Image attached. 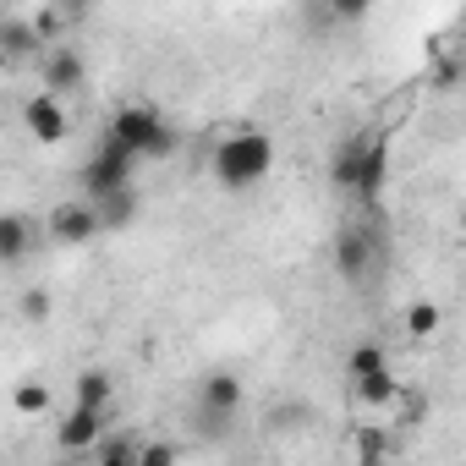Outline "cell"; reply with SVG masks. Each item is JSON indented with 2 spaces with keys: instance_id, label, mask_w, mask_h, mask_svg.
<instances>
[{
  "instance_id": "1",
  "label": "cell",
  "mask_w": 466,
  "mask_h": 466,
  "mask_svg": "<svg viewBox=\"0 0 466 466\" xmlns=\"http://www.w3.org/2000/svg\"><path fill=\"white\" fill-rule=\"evenodd\" d=\"M208 170H214V181H219L225 192H248V187H258V181L275 170V143H269V132H258V127L225 132V137L214 143Z\"/></svg>"
},
{
  "instance_id": "2",
  "label": "cell",
  "mask_w": 466,
  "mask_h": 466,
  "mask_svg": "<svg viewBox=\"0 0 466 466\" xmlns=\"http://www.w3.org/2000/svg\"><path fill=\"white\" fill-rule=\"evenodd\" d=\"M105 143H116V148L132 154V159H159V154L176 148L170 127H165L159 110H148V105H121V110L110 116V137H105Z\"/></svg>"
},
{
  "instance_id": "3",
  "label": "cell",
  "mask_w": 466,
  "mask_h": 466,
  "mask_svg": "<svg viewBox=\"0 0 466 466\" xmlns=\"http://www.w3.org/2000/svg\"><path fill=\"white\" fill-rule=\"evenodd\" d=\"M132 154H121L116 143H105L88 165H83V192H88V203H99V198H110V192H121V187H132Z\"/></svg>"
},
{
  "instance_id": "4",
  "label": "cell",
  "mask_w": 466,
  "mask_h": 466,
  "mask_svg": "<svg viewBox=\"0 0 466 466\" xmlns=\"http://www.w3.org/2000/svg\"><path fill=\"white\" fill-rule=\"evenodd\" d=\"M379 264V237L368 225H346L340 237H335V269H340V280H368V269Z\"/></svg>"
},
{
  "instance_id": "5",
  "label": "cell",
  "mask_w": 466,
  "mask_h": 466,
  "mask_svg": "<svg viewBox=\"0 0 466 466\" xmlns=\"http://www.w3.org/2000/svg\"><path fill=\"white\" fill-rule=\"evenodd\" d=\"M23 127H28L34 143H61V137L72 132V116H66V105H61L56 94H34V99L23 105Z\"/></svg>"
},
{
  "instance_id": "6",
  "label": "cell",
  "mask_w": 466,
  "mask_h": 466,
  "mask_svg": "<svg viewBox=\"0 0 466 466\" xmlns=\"http://www.w3.org/2000/svg\"><path fill=\"white\" fill-rule=\"evenodd\" d=\"M50 237H56L61 248L94 242V237H99V214H94V203H61V208L50 214Z\"/></svg>"
},
{
  "instance_id": "7",
  "label": "cell",
  "mask_w": 466,
  "mask_h": 466,
  "mask_svg": "<svg viewBox=\"0 0 466 466\" xmlns=\"http://www.w3.org/2000/svg\"><path fill=\"white\" fill-rule=\"evenodd\" d=\"M242 395H248V384L237 379V373H208L203 384H198V411H208V417H237L242 411Z\"/></svg>"
},
{
  "instance_id": "8",
  "label": "cell",
  "mask_w": 466,
  "mask_h": 466,
  "mask_svg": "<svg viewBox=\"0 0 466 466\" xmlns=\"http://www.w3.org/2000/svg\"><path fill=\"white\" fill-rule=\"evenodd\" d=\"M105 422H110V411H66L61 417V428H56V439H61V450L66 455H77V450H94L99 439H105Z\"/></svg>"
},
{
  "instance_id": "9",
  "label": "cell",
  "mask_w": 466,
  "mask_h": 466,
  "mask_svg": "<svg viewBox=\"0 0 466 466\" xmlns=\"http://www.w3.org/2000/svg\"><path fill=\"white\" fill-rule=\"evenodd\" d=\"M83 77H88V66H83V56L72 50V45H56L50 56H45V94H66V88H83Z\"/></svg>"
},
{
  "instance_id": "10",
  "label": "cell",
  "mask_w": 466,
  "mask_h": 466,
  "mask_svg": "<svg viewBox=\"0 0 466 466\" xmlns=\"http://www.w3.org/2000/svg\"><path fill=\"white\" fill-rule=\"evenodd\" d=\"M384 176H390V143L384 137H368L362 143V170H357V198L362 203H379V192H384Z\"/></svg>"
},
{
  "instance_id": "11",
  "label": "cell",
  "mask_w": 466,
  "mask_h": 466,
  "mask_svg": "<svg viewBox=\"0 0 466 466\" xmlns=\"http://www.w3.org/2000/svg\"><path fill=\"white\" fill-rule=\"evenodd\" d=\"M110 400H116V379L105 368L77 373V384H72V406L77 411H110Z\"/></svg>"
},
{
  "instance_id": "12",
  "label": "cell",
  "mask_w": 466,
  "mask_h": 466,
  "mask_svg": "<svg viewBox=\"0 0 466 466\" xmlns=\"http://www.w3.org/2000/svg\"><path fill=\"white\" fill-rule=\"evenodd\" d=\"M34 253V225H28V214H0V264H23Z\"/></svg>"
},
{
  "instance_id": "13",
  "label": "cell",
  "mask_w": 466,
  "mask_h": 466,
  "mask_svg": "<svg viewBox=\"0 0 466 466\" xmlns=\"http://www.w3.org/2000/svg\"><path fill=\"white\" fill-rule=\"evenodd\" d=\"M94 214H99V230H121V225H132V214H137V192H132V187H121V192L99 198V203H94Z\"/></svg>"
},
{
  "instance_id": "14",
  "label": "cell",
  "mask_w": 466,
  "mask_h": 466,
  "mask_svg": "<svg viewBox=\"0 0 466 466\" xmlns=\"http://www.w3.org/2000/svg\"><path fill=\"white\" fill-rule=\"evenodd\" d=\"M362 143H368V137H346V143L335 148V159H329V181H335V187H346V192L357 187V170H362Z\"/></svg>"
},
{
  "instance_id": "15",
  "label": "cell",
  "mask_w": 466,
  "mask_h": 466,
  "mask_svg": "<svg viewBox=\"0 0 466 466\" xmlns=\"http://www.w3.org/2000/svg\"><path fill=\"white\" fill-rule=\"evenodd\" d=\"M0 50H6V56H34V50H45V45L34 39L28 17H6V23H0Z\"/></svg>"
},
{
  "instance_id": "16",
  "label": "cell",
  "mask_w": 466,
  "mask_h": 466,
  "mask_svg": "<svg viewBox=\"0 0 466 466\" xmlns=\"http://www.w3.org/2000/svg\"><path fill=\"white\" fill-rule=\"evenodd\" d=\"M346 368H351V379H368V373H384V368H390V357H384V346H379V340H357V346H351V357H346Z\"/></svg>"
},
{
  "instance_id": "17",
  "label": "cell",
  "mask_w": 466,
  "mask_h": 466,
  "mask_svg": "<svg viewBox=\"0 0 466 466\" xmlns=\"http://www.w3.org/2000/svg\"><path fill=\"white\" fill-rule=\"evenodd\" d=\"M400 395V384H395V373L384 368V373H368V379H357V400H368V406H390Z\"/></svg>"
},
{
  "instance_id": "18",
  "label": "cell",
  "mask_w": 466,
  "mask_h": 466,
  "mask_svg": "<svg viewBox=\"0 0 466 466\" xmlns=\"http://www.w3.org/2000/svg\"><path fill=\"white\" fill-rule=\"evenodd\" d=\"M12 406H17L23 417H39V411H50V384H39V379L17 384V390H12Z\"/></svg>"
},
{
  "instance_id": "19",
  "label": "cell",
  "mask_w": 466,
  "mask_h": 466,
  "mask_svg": "<svg viewBox=\"0 0 466 466\" xmlns=\"http://www.w3.org/2000/svg\"><path fill=\"white\" fill-rule=\"evenodd\" d=\"M99 466H137V439H121V433L110 439L105 433L99 439Z\"/></svg>"
},
{
  "instance_id": "20",
  "label": "cell",
  "mask_w": 466,
  "mask_h": 466,
  "mask_svg": "<svg viewBox=\"0 0 466 466\" xmlns=\"http://www.w3.org/2000/svg\"><path fill=\"white\" fill-rule=\"evenodd\" d=\"M439 324H444V313H439L433 302H411V308H406V329H411L417 340H428Z\"/></svg>"
},
{
  "instance_id": "21",
  "label": "cell",
  "mask_w": 466,
  "mask_h": 466,
  "mask_svg": "<svg viewBox=\"0 0 466 466\" xmlns=\"http://www.w3.org/2000/svg\"><path fill=\"white\" fill-rule=\"evenodd\" d=\"M50 308H56V302H50V291H45V286H34V291H23V297H17V313H23L28 324H45V319H50Z\"/></svg>"
},
{
  "instance_id": "22",
  "label": "cell",
  "mask_w": 466,
  "mask_h": 466,
  "mask_svg": "<svg viewBox=\"0 0 466 466\" xmlns=\"http://www.w3.org/2000/svg\"><path fill=\"white\" fill-rule=\"evenodd\" d=\"M137 466H176V444H170V439H148V444H137Z\"/></svg>"
},
{
  "instance_id": "23",
  "label": "cell",
  "mask_w": 466,
  "mask_h": 466,
  "mask_svg": "<svg viewBox=\"0 0 466 466\" xmlns=\"http://www.w3.org/2000/svg\"><path fill=\"white\" fill-rule=\"evenodd\" d=\"M50 466H72V455H61V461H50Z\"/></svg>"
},
{
  "instance_id": "24",
  "label": "cell",
  "mask_w": 466,
  "mask_h": 466,
  "mask_svg": "<svg viewBox=\"0 0 466 466\" xmlns=\"http://www.w3.org/2000/svg\"><path fill=\"white\" fill-rule=\"evenodd\" d=\"M362 466H384V461H362Z\"/></svg>"
}]
</instances>
